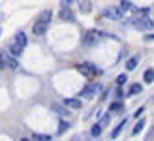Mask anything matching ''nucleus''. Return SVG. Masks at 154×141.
Listing matches in <instances>:
<instances>
[{"mask_svg":"<svg viewBox=\"0 0 154 141\" xmlns=\"http://www.w3.org/2000/svg\"><path fill=\"white\" fill-rule=\"evenodd\" d=\"M0 68H8V70H17L19 68V60L17 57H13V55H10L8 51H2L0 53Z\"/></svg>","mask_w":154,"mask_h":141,"instance_id":"f257e3e1","label":"nucleus"},{"mask_svg":"<svg viewBox=\"0 0 154 141\" xmlns=\"http://www.w3.org/2000/svg\"><path fill=\"white\" fill-rule=\"evenodd\" d=\"M75 70L79 74H83L85 77H88V79H94L96 75H100V70L94 64H90V62H81V64L75 66Z\"/></svg>","mask_w":154,"mask_h":141,"instance_id":"f03ea898","label":"nucleus"},{"mask_svg":"<svg viewBox=\"0 0 154 141\" xmlns=\"http://www.w3.org/2000/svg\"><path fill=\"white\" fill-rule=\"evenodd\" d=\"M132 27L139 28V30H149V28H154V23L149 15H135L132 19Z\"/></svg>","mask_w":154,"mask_h":141,"instance_id":"7ed1b4c3","label":"nucleus"},{"mask_svg":"<svg viewBox=\"0 0 154 141\" xmlns=\"http://www.w3.org/2000/svg\"><path fill=\"white\" fill-rule=\"evenodd\" d=\"M103 36L105 34L100 32V30H88V32L85 34V38H83V43H85V47H92V45H96V43L102 42Z\"/></svg>","mask_w":154,"mask_h":141,"instance_id":"20e7f679","label":"nucleus"},{"mask_svg":"<svg viewBox=\"0 0 154 141\" xmlns=\"http://www.w3.org/2000/svg\"><path fill=\"white\" fill-rule=\"evenodd\" d=\"M122 15H124V10H122V8H107V10L103 11V17L111 19V21L122 19Z\"/></svg>","mask_w":154,"mask_h":141,"instance_id":"39448f33","label":"nucleus"},{"mask_svg":"<svg viewBox=\"0 0 154 141\" xmlns=\"http://www.w3.org/2000/svg\"><path fill=\"white\" fill-rule=\"evenodd\" d=\"M47 27H49V23L38 19L34 25H32V34H34V36H43V34H47Z\"/></svg>","mask_w":154,"mask_h":141,"instance_id":"423d86ee","label":"nucleus"},{"mask_svg":"<svg viewBox=\"0 0 154 141\" xmlns=\"http://www.w3.org/2000/svg\"><path fill=\"white\" fill-rule=\"evenodd\" d=\"M98 90H102V85H100V83L92 85V87H85V89L81 90V96H83V98H92Z\"/></svg>","mask_w":154,"mask_h":141,"instance_id":"0eeeda50","label":"nucleus"},{"mask_svg":"<svg viewBox=\"0 0 154 141\" xmlns=\"http://www.w3.org/2000/svg\"><path fill=\"white\" fill-rule=\"evenodd\" d=\"M58 17L62 19V21H68V23H72V21H73V11H72V10H70L68 6H60Z\"/></svg>","mask_w":154,"mask_h":141,"instance_id":"6e6552de","label":"nucleus"},{"mask_svg":"<svg viewBox=\"0 0 154 141\" xmlns=\"http://www.w3.org/2000/svg\"><path fill=\"white\" fill-rule=\"evenodd\" d=\"M8 53H10V55H13V57H21V55H23V45H19L17 42H15L13 40V43H10V45H8Z\"/></svg>","mask_w":154,"mask_h":141,"instance_id":"1a4fd4ad","label":"nucleus"},{"mask_svg":"<svg viewBox=\"0 0 154 141\" xmlns=\"http://www.w3.org/2000/svg\"><path fill=\"white\" fill-rule=\"evenodd\" d=\"M64 105H66L68 109H81V107H83V104H81L79 98H66V100H64Z\"/></svg>","mask_w":154,"mask_h":141,"instance_id":"9d476101","label":"nucleus"},{"mask_svg":"<svg viewBox=\"0 0 154 141\" xmlns=\"http://www.w3.org/2000/svg\"><path fill=\"white\" fill-rule=\"evenodd\" d=\"M51 109L57 115H60V117H68V115H70V109H66V105H60V104H53Z\"/></svg>","mask_w":154,"mask_h":141,"instance_id":"9b49d317","label":"nucleus"},{"mask_svg":"<svg viewBox=\"0 0 154 141\" xmlns=\"http://www.w3.org/2000/svg\"><path fill=\"white\" fill-rule=\"evenodd\" d=\"M124 124H126V119H122V121H120V122L117 124V126L113 128V132H111V137H113V139H117V137L120 136V132L124 130Z\"/></svg>","mask_w":154,"mask_h":141,"instance_id":"f8f14e48","label":"nucleus"},{"mask_svg":"<svg viewBox=\"0 0 154 141\" xmlns=\"http://www.w3.org/2000/svg\"><path fill=\"white\" fill-rule=\"evenodd\" d=\"M143 81L147 83V85L154 83V68H147V70H145V74H143Z\"/></svg>","mask_w":154,"mask_h":141,"instance_id":"ddd939ff","label":"nucleus"},{"mask_svg":"<svg viewBox=\"0 0 154 141\" xmlns=\"http://www.w3.org/2000/svg\"><path fill=\"white\" fill-rule=\"evenodd\" d=\"M145 124H147V121H145V119H139V121H137V124H135L134 130H132V136H139L141 132H143V128H145Z\"/></svg>","mask_w":154,"mask_h":141,"instance_id":"4468645a","label":"nucleus"},{"mask_svg":"<svg viewBox=\"0 0 154 141\" xmlns=\"http://www.w3.org/2000/svg\"><path fill=\"white\" fill-rule=\"evenodd\" d=\"M79 10H81V13H90L92 11L90 0H79Z\"/></svg>","mask_w":154,"mask_h":141,"instance_id":"2eb2a0df","label":"nucleus"},{"mask_svg":"<svg viewBox=\"0 0 154 141\" xmlns=\"http://www.w3.org/2000/svg\"><path fill=\"white\" fill-rule=\"evenodd\" d=\"M141 90H143V85L134 83V85H130V89H128V96H135V94H141Z\"/></svg>","mask_w":154,"mask_h":141,"instance_id":"dca6fc26","label":"nucleus"},{"mask_svg":"<svg viewBox=\"0 0 154 141\" xmlns=\"http://www.w3.org/2000/svg\"><path fill=\"white\" fill-rule=\"evenodd\" d=\"M102 130H103V126H102L100 122L92 124V128H90V136H92V137H100V134H102Z\"/></svg>","mask_w":154,"mask_h":141,"instance_id":"f3484780","label":"nucleus"},{"mask_svg":"<svg viewBox=\"0 0 154 141\" xmlns=\"http://www.w3.org/2000/svg\"><path fill=\"white\" fill-rule=\"evenodd\" d=\"M68 130H70V122H68V121H60V122H58V130H57V134H58V136H62V134H66Z\"/></svg>","mask_w":154,"mask_h":141,"instance_id":"a211bd4d","label":"nucleus"},{"mask_svg":"<svg viewBox=\"0 0 154 141\" xmlns=\"http://www.w3.org/2000/svg\"><path fill=\"white\" fill-rule=\"evenodd\" d=\"M137 64H139V58H137V57L128 58V62H126V70H128V72H132V70L137 68Z\"/></svg>","mask_w":154,"mask_h":141,"instance_id":"6ab92c4d","label":"nucleus"},{"mask_svg":"<svg viewBox=\"0 0 154 141\" xmlns=\"http://www.w3.org/2000/svg\"><path fill=\"white\" fill-rule=\"evenodd\" d=\"M15 42H17L19 45H23V47H26V43H28L26 34L25 32H17V34H15Z\"/></svg>","mask_w":154,"mask_h":141,"instance_id":"aec40b11","label":"nucleus"},{"mask_svg":"<svg viewBox=\"0 0 154 141\" xmlns=\"http://www.w3.org/2000/svg\"><path fill=\"white\" fill-rule=\"evenodd\" d=\"M109 111H111V113H120V111H124V104H120V102H113V104L109 105Z\"/></svg>","mask_w":154,"mask_h":141,"instance_id":"412c9836","label":"nucleus"},{"mask_svg":"<svg viewBox=\"0 0 154 141\" xmlns=\"http://www.w3.org/2000/svg\"><path fill=\"white\" fill-rule=\"evenodd\" d=\"M51 17H53V11H51V10H45V11H42V13H40V19H42V21H45V23H49V21H51Z\"/></svg>","mask_w":154,"mask_h":141,"instance_id":"4be33fe9","label":"nucleus"},{"mask_svg":"<svg viewBox=\"0 0 154 141\" xmlns=\"http://www.w3.org/2000/svg\"><path fill=\"white\" fill-rule=\"evenodd\" d=\"M32 139H38V141H51L53 137H51V136H43V134H32Z\"/></svg>","mask_w":154,"mask_h":141,"instance_id":"5701e85b","label":"nucleus"},{"mask_svg":"<svg viewBox=\"0 0 154 141\" xmlns=\"http://www.w3.org/2000/svg\"><path fill=\"white\" fill-rule=\"evenodd\" d=\"M109 122H111V113H107V115H103V119L100 121V124L105 128V126H109Z\"/></svg>","mask_w":154,"mask_h":141,"instance_id":"b1692460","label":"nucleus"},{"mask_svg":"<svg viewBox=\"0 0 154 141\" xmlns=\"http://www.w3.org/2000/svg\"><path fill=\"white\" fill-rule=\"evenodd\" d=\"M126 81H128V75H126V74H120V75L117 77V85H124Z\"/></svg>","mask_w":154,"mask_h":141,"instance_id":"393cba45","label":"nucleus"},{"mask_svg":"<svg viewBox=\"0 0 154 141\" xmlns=\"http://www.w3.org/2000/svg\"><path fill=\"white\" fill-rule=\"evenodd\" d=\"M143 111H145V107H139V109L135 111V115H134V117H135V119H137V117H141V115H143Z\"/></svg>","mask_w":154,"mask_h":141,"instance_id":"a878e982","label":"nucleus"},{"mask_svg":"<svg viewBox=\"0 0 154 141\" xmlns=\"http://www.w3.org/2000/svg\"><path fill=\"white\" fill-rule=\"evenodd\" d=\"M154 40V34H147L145 36V42H152Z\"/></svg>","mask_w":154,"mask_h":141,"instance_id":"bb28decb","label":"nucleus"},{"mask_svg":"<svg viewBox=\"0 0 154 141\" xmlns=\"http://www.w3.org/2000/svg\"><path fill=\"white\" fill-rule=\"evenodd\" d=\"M147 137H149V139H154V126H152V130L149 132V136H147Z\"/></svg>","mask_w":154,"mask_h":141,"instance_id":"cd10ccee","label":"nucleus"},{"mask_svg":"<svg viewBox=\"0 0 154 141\" xmlns=\"http://www.w3.org/2000/svg\"><path fill=\"white\" fill-rule=\"evenodd\" d=\"M0 34H2V30H0Z\"/></svg>","mask_w":154,"mask_h":141,"instance_id":"c85d7f7f","label":"nucleus"}]
</instances>
